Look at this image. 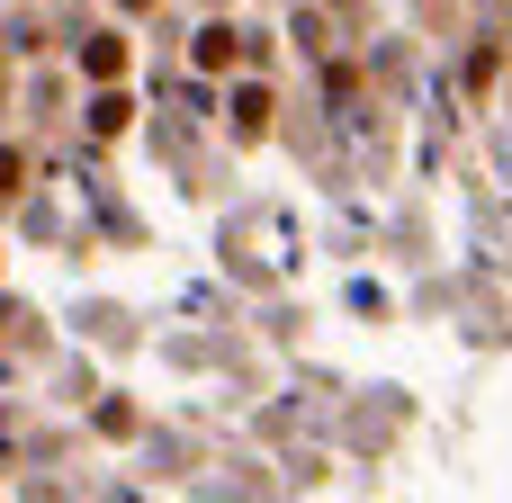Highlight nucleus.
I'll return each mask as SVG.
<instances>
[{"label": "nucleus", "instance_id": "nucleus-3", "mask_svg": "<svg viewBox=\"0 0 512 503\" xmlns=\"http://www.w3.org/2000/svg\"><path fill=\"white\" fill-rule=\"evenodd\" d=\"M18 180H27V162H18V153H0V198H9Z\"/></svg>", "mask_w": 512, "mask_h": 503}, {"label": "nucleus", "instance_id": "nucleus-1", "mask_svg": "<svg viewBox=\"0 0 512 503\" xmlns=\"http://www.w3.org/2000/svg\"><path fill=\"white\" fill-rule=\"evenodd\" d=\"M81 72H90V81H117V72H126V45H117V36H90V45H81Z\"/></svg>", "mask_w": 512, "mask_h": 503}, {"label": "nucleus", "instance_id": "nucleus-2", "mask_svg": "<svg viewBox=\"0 0 512 503\" xmlns=\"http://www.w3.org/2000/svg\"><path fill=\"white\" fill-rule=\"evenodd\" d=\"M198 63L225 72V63H234V27H207V36H198Z\"/></svg>", "mask_w": 512, "mask_h": 503}]
</instances>
